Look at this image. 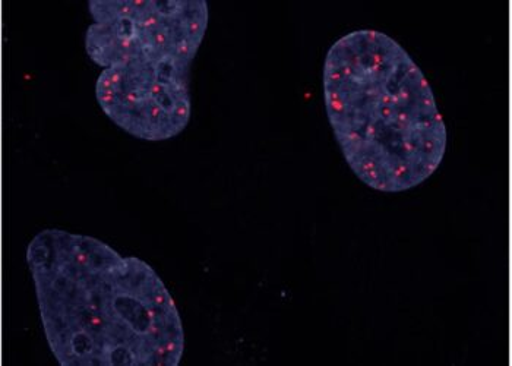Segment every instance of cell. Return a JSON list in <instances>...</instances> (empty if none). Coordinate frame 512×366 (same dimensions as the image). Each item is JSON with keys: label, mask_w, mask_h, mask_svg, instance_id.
I'll return each instance as SVG.
<instances>
[{"label": "cell", "mask_w": 512, "mask_h": 366, "mask_svg": "<svg viewBox=\"0 0 512 366\" xmlns=\"http://www.w3.org/2000/svg\"><path fill=\"white\" fill-rule=\"evenodd\" d=\"M88 58L101 69L104 115L137 140L178 137L192 118V65L210 24L207 0H90Z\"/></svg>", "instance_id": "3957f363"}, {"label": "cell", "mask_w": 512, "mask_h": 366, "mask_svg": "<svg viewBox=\"0 0 512 366\" xmlns=\"http://www.w3.org/2000/svg\"><path fill=\"white\" fill-rule=\"evenodd\" d=\"M322 87L341 154L369 188L409 191L444 162L448 132L434 90L393 37L362 28L335 40Z\"/></svg>", "instance_id": "7a4b0ae2"}, {"label": "cell", "mask_w": 512, "mask_h": 366, "mask_svg": "<svg viewBox=\"0 0 512 366\" xmlns=\"http://www.w3.org/2000/svg\"><path fill=\"white\" fill-rule=\"evenodd\" d=\"M41 327L62 366H178V305L156 270L81 233L44 229L27 246Z\"/></svg>", "instance_id": "6da1fadb"}]
</instances>
